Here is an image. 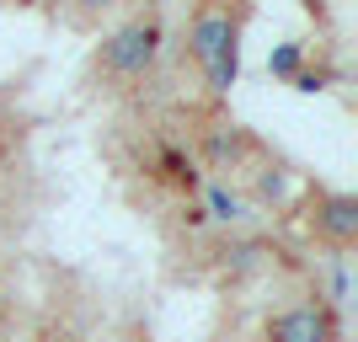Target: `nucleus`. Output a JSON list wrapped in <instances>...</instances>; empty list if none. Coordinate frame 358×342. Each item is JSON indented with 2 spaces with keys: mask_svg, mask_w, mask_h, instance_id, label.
I'll use <instances>...</instances> for the list:
<instances>
[{
  "mask_svg": "<svg viewBox=\"0 0 358 342\" xmlns=\"http://www.w3.org/2000/svg\"><path fill=\"white\" fill-rule=\"evenodd\" d=\"M155 54H161V22L155 16H134V22H123L118 32L102 38L96 64L107 75H118V80H134V75H145L155 64Z\"/></svg>",
  "mask_w": 358,
  "mask_h": 342,
  "instance_id": "obj_1",
  "label": "nucleus"
},
{
  "mask_svg": "<svg viewBox=\"0 0 358 342\" xmlns=\"http://www.w3.org/2000/svg\"><path fill=\"white\" fill-rule=\"evenodd\" d=\"M268 342H343V327H337V311L331 305H289V311L268 315Z\"/></svg>",
  "mask_w": 358,
  "mask_h": 342,
  "instance_id": "obj_2",
  "label": "nucleus"
},
{
  "mask_svg": "<svg viewBox=\"0 0 358 342\" xmlns=\"http://www.w3.org/2000/svg\"><path fill=\"white\" fill-rule=\"evenodd\" d=\"M310 230L327 241V246L348 252L358 241V198L353 193H321L315 198V214H310Z\"/></svg>",
  "mask_w": 358,
  "mask_h": 342,
  "instance_id": "obj_3",
  "label": "nucleus"
},
{
  "mask_svg": "<svg viewBox=\"0 0 358 342\" xmlns=\"http://www.w3.org/2000/svg\"><path fill=\"white\" fill-rule=\"evenodd\" d=\"M241 27H236V16L224 11V6H203V11L193 16V27H187V54H193L198 64H209L214 54H220L224 43H236Z\"/></svg>",
  "mask_w": 358,
  "mask_h": 342,
  "instance_id": "obj_4",
  "label": "nucleus"
},
{
  "mask_svg": "<svg viewBox=\"0 0 358 342\" xmlns=\"http://www.w3.org/2000/svg\"><path fill=\"white\" fill-rule=\"evenodd\" d=\"M198 70H203V80H209L214 97H224V91L236 86V75H241V43H224L220 54H214L209 64H198Z\"/></svg>",
  "mask_w": 358,
  "mask_h": 342,
  "instance_id": "obj_5",
  "label": "nucleus"
},
{
  "mask_svg": "<svg viewBox=\"0 0 358 342\" xmlns=\"http://www.w3.org/2000/svg\"><path fill=\"white\" fill-rule=\"evenodd\" d=\"M203 214H209V220L236 225V220H246V198H241V193H230L224 182H214L209 193H203Z\"/></svg>",
  "mask_w": 358,
  "mask_h": 342,
  "instance_id": "obj_6",
  "label": "nucleus"
},
{
  "mask_svg": "<svg viewBox=\"0 0 358 342\" xmlns=\"http://www.w3.org/2000/svg\"><path fill=\"white\" fill-rule=\"evenodd\" d=\"M299 70H305V48H299V43H278V48H273V59H268L273 80H294Z\"/></svg>",
  "mask_w": 358,
  "mask_h": 342,
  "instance_id": "obj_7",
  "label": "nucleus"
},
{
  "mask_svg": "<svg viewBox=\"0 0 358 342\" xmlns=\"http://www.w3.org/2000/svg\"><path fill=\"white\" fill-rule=\"evenodd\" d=\"M289 86H294V91H305V97H310V91H321V86H327V75H321V70H299L294 80H289Z\"/></svg>",
  "mask_w": 358,
  "mask_h": 342,
  "instance_id": "obj_8",
  "label": "nucleus"
},
{
  "mask_svg": "<svg viewBox=\"0 0 358 342\" xmlns=\"http://www.w3.org/2000/svg\"><path fill=\"white\" fill-rule=\"evenodd\" d=\"M284 187H289V182H284V171H268V177L257 182V193H262V198H284Z\"/></svg>",
  "mask_w": 358,
  "mask_h": 342,
  "instance_id": "obj_9",
  "label": "nucleus"
},
{
  "mask_svg": "<svg viewBox=\"0 0 358 342\" xmlns=\"http://www.w3.org/2000/svg\"><path fill=\"white\" fill-rule=\"evenodd\" d=\"M182 225H193V230H198V225H209V214H203V204H187V208H182Z\"/></svg>",
  "mask_w": 358,
  "mask_h": 342,
  "instance_id": "obj_10",
  "label": "nucleus"
},
{
  "mask_svg": "<svg viewBox=\"0 0 358 342\" xmlns=\"http://www.w3.org/2000/svg\"><path fill=\"white\" fill-rule=\"evenodd\" d=\"M80 11H107V6H118V0H75Z\"/></svg>",
  "mask_w": 358,
  "mask_h": 342,
  "instance_id": "obj_11",
  "label": "nucleus"
}]
</instances>
